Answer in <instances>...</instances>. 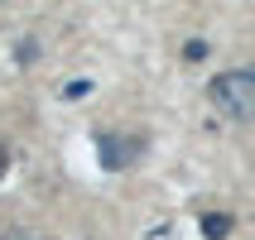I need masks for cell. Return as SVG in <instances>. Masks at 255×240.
Instances as JSON below:
<instances>
[{
    "label": "cell",
    "mask_w": 255,
    "mask_h": 240,
    "mask_svg": "<svg viewBox=\"0 0 255 240\" xmlns=\"http://www.w3.org/2000/svg\"><path fill=\"white\" fill-rule=\"evenodd\" d=\"M212 106L227 115V120H251L255 115V72L236 68V72L212 77Z\"/></svg>",
    "instance_id": "6da1fadb"
},
{
    "label": "cell",
    "mask_w": 255,
    "mask_h": 240,
    "mask_svg": "<svg viewBox=\"0 0 255 240\" xmlns=\"http://www.w3.org/2000/svg\"><path fill=\"white\" fill-rule=\"evenodd\" d=\"M144 154V140H135V135H101V168H130V163H135V159Z\"/></svg>",
    "instance_id": "7a4b0ae2"
},
{
    "label": "cell",
    "mask_w": 255,
    "mask_h": 240,
    "mask_svg": "<svg viewBox=\"0 0 255 240\" xmlns=\"http://www.w3.org/2000/svg\"><path fill=\"white\" fill-rule=\"evenodd\" d=\"M202 231H207V240H227V236H231V216L207 212V216H202Z\"/></svg>",
    "instance_id": "3957f363"
},
{
    "label": "cell",
    "mask_w": 255,
    "mask_h": 240,
    "mask_svg": "<svg viewBox=\"0 0 255 240\" xmlns=\"http://www.w3.org/2000/svg\"><path fill=\"white\" fill-rule=\"evenodd\" d=\"M183 58H188V63H198V58H207V43H202V39H188V43H183Z\"/></svg>",
    "instance_id": "277c9868"
},
{
    "label": "cell",
    "mask_w": 255,
    "mask_h": 240,
    "mask_svg": "<svg viewBox=\"0 0 255 240\" xmlns=\"http://www.w3.org/2000/svg\"><path fill=\"white\" fill-rule=\"evenodd\" d=\"M29 58H39V43L34 39H24V48H19V63H29Z\"/></svg>",
    "instance_id": "5b68a950"
},
{
    "label": "cell",
    "mask_w": 255,
    "mask_h": 240,
    "mask_svg": "<svg viewBox=\"0 0 255 240\" xmlns=\"http://www.w3.org/2000/svg\"><path fill=\"white\" fill-rule=\"evenodd\" d=\"M0 240H39L34 231H0Z\"/></svg>",
    "instance_id": "8992f818"
},
{
    "label": "cell",
    "mask_w": 255,
    "mask_h": 240,
    "mask_svg": "<svg viewBox=\"0 0 255 240\" xmlns=\"http://www.w3.org/2000/svg\"><path fill=\"white\" fill-rule=\"evenodd\" d=\"M5 173H10V149L0 144V178H5Z\"/></svg>",
    "instance_id": "52a82bcc"
}]
</instances>
